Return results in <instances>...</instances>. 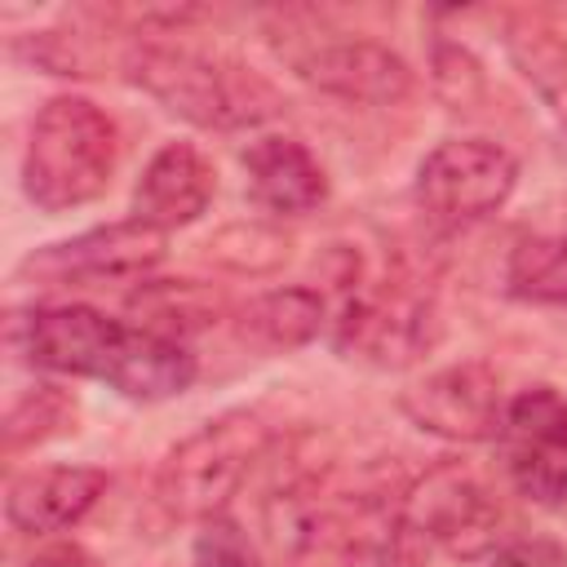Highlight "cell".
<instances>
[{
	"instance_id": "15",
	"label": "cell",
	"mask_w": 567,
	"mask_h": 567,
	"mask_svg": "<svg viewBox=\"0 0 567 567\" xmlns=\"http://www.w3.org/2000/svg\"><path fill=\"white\" fill-rule=\"evenodd\" d=\"M248 195L270 217H306L328 199V173L301 137L266 133L244 146Z\"/></svg>"
},
{
	"instance_id": "6",
	"label": "cell",
	"mask_w": 567,
	"mask_h": 567,
	"mask_svg": "<svg viewBox=\"0 0 567 567\" xmlns=\"http://www.w3.org/2000/svg\"><path fill=\"white\" fill-rule=\"evenodd\" d=\"M399 523L425 549H443L447 558H483L496 554L505 514L483 474H474L465 461H439L408 478Z\"/></svg>"
},
{
	"instance_id": "7",
	"label": "cell",
	"mask_w": 567,
	"mask_h": 567,
	"mask_svg": "<svg viewBox=\"0 0 567 567\" xmlns=\"http://www.w3.org/2000/svg\"><path fill=\"white\" fill-rule=\"evenodd\" d=\"M275 49L297 80L350 106H399L416 93L412 66L368 35H284Z\"/></svg>"
},
{
	"instance_id": "2",
	"label": "cell",
	"mask_w": 567,
	"mask_h": 567,
	"mask_svg": "<svg viewBox=\"0 0 567 567\" xmlns=\"http://www.w3.org/2000/svg\"><path fill=\"white\" fill-rule=\"evenodd\" d=\"M120 66L142 93H151L164 111H173L195 128L230 133V128L261 124L284 106L275 84L261 80L252 66L221 53L186 49V44L133 40L124 44Z\"/></svg>"
},
{
	"instance_id": "20",
	"label": "cell",
	"mask_w": 567,
	"mask_h": 567,
	"mask_svg": "<svg viewBox=\"0 0 567 567\" xmlns=\"http://www.w3.org/2000/svg\"><path fill=\"white\" fill-rule=\"evenodd\" d=\"M208 261L230 270V275H248V279H261V275H275L288 266L292 257V235L275 221H230L221 230L208 235Z\"/></svg>"
},
{
	"instance_id": "21",
	"label": "cell",
	"mask_w": 567,
	"mask_h": 567,
	"mask_svg": "<svg viewBox=\"0 0 567 567\" xmlns=\"http://www.w3.org/2000/svg\"><path fill=\"white\" fill-rule=\"evenodd\" d=\"M75 416H80V403L71 390H62L53 381H35L27 394L13 399L9 416H4V452L18 456L27 447L62 439L75 430Z\"/></svg>"
},
{
	"instance_id": "18",
	"label": "cell",
	"mask_w": 567,
	"mask_h": 567,
	"mask_svg": "<svg viewBox=\"0 0 567 567\" xmlns=\"http://www.w3.org/2000/svg\"><path fill=\"white\" fill-rule=\"evenodd\" d=\"M128 315H133V328L186 341L190 332L213 328L226 315V297L195 279H146L133 288Z\"/></svg>"
},
{
	"instance_id": "19",
	"label": "cell",
	"mask_w": 567,
	"mask_h": 567,
	"mask_svg": "<svg viewBox=\"0 0 567 567\" xmlns=\"http://www.w3.org/2000/svg\"><path fill=\"white\" fill-rule=\"evenodd\" d=\"M505 53L540 106L567 128V35L545 18H514L505 27Z\"/></svg>"
},
{
	"instance_id": "22",
	"label": "cell",
	"mask_w": 567,
	"mask_h": 567,
	"mask_svg": "<svg viewBox=\"0 0 567 567\" xmlns=\"http://www.w3.org/2000/svg\"><path fill=\"white\" fill-rule=\"evenodd\" d=\"M505 284L518 301L567 306V235H532L509 252Z\"/></svg>"
},
{
	"instance_id": "17",
	"label": "cell",
	"mask_w": 567,
	"mask_h": 567,
	"mask_svg": "<svg viewBox=\"0 0 567 567\" xmlns=\"http://www.w3.org/2000/svg\"><path fill=\"white\" fill-rule=\"evenodd\" d=\"M235 337L252 350H270V354H288L310 346L323 323H328V297L319 288L292 284V288H266L257 297H248L239 310H230Z\"/></svg>"
},
{
	"instance_id": "12",
	"label": "cell",
	"mask_w": 567,
	"mask_h": 567,
	"mask_svg": "<svg viewBox=\"0 0 567 567\" xmlns=\"http://www.w3.org/2000/svg\"><path fill=\"white\" fill-rule=\"evenodd\" d=\"M505 394H501V377L492 363L483 359H456L443 363L425 377H416L412 385L399 390V412L447 443H487L501 434V416H505Z\"/></svg>"
},
{
	"instance_id": "13",
	"label": "cell",
	"mask_w": 567,
	"mask_h": 567,
	"mask_svg": "<svg viewBox=\"0 0 567 567\" xmlns=\"http://www.w3.org/2000/svg\"><path fill=\"white\" fill-rule=\"evenodd\" d=\"M106 470L97 465H35L9 478L4 518L18 536H53L89 518L106 496Z\"/></svg>"
},
{
	"instance_id": "14",
	"label": "cell",
	"mask_w": 567,
	"mask_h": 567,
	"mask_svg": "<svg viewBox=\"0 0 567 567\" xmlns=\"http://www.w3.org/2000/svg\"><path fill=\"white\" fill-rule=\"evenodd\" d=\"M217 195V173L208 164V155L195 142H164L137 186H133V217L155 226V230H182L190 221H199L208 213Z\"/></svg>"
},
{
	"instance_id": "1",
	"label": "cell",
	"mask_w": 567,
	"mask_h": 567,
	"mask_svg": "<svg viewBox=\"0 0 567 567\" xmlns=\"http://www.w3.org/2000/svg\"><path fill=\"white\" fill-rule=\"evenodd\" d=\"M408 478L381 461L301 465L266 496V540L279 567H363L403 523Z\"/></svg>"
},
{
	"instance_id": "10",
	"label": "cell",
	"mask_w": 567,
	"mask_h": 567,
	"mask_svg": "<svg viewBox=\"0 0 567 567\" xmlns=\"http://www.w3.org/2000/svg\"><path fill=\"white\" fill-rule=\"evenodd\" d=\"M124 337H128L124 319L84 301L31 306V310H18L9 323V341L22 363H31L35 372L89 377V381H106Z\"/></svg>"
},
{
	"instance_id": "5",
	"label": "cell",
	"mask_w": 567,
	"mask_h": 567,
	"mask_svg": "<svg viewBox=\"0 0 567 567\" xmlns=\"http://www.w3.org/2000/svg\"><path fill=\"white\" fill-rule=\"evenodd\" d=\"M270 447V425L257 412H221L168 447L155 474L159 505L182 523H208L226 514L252 465Z\"/></svg>"
},
{
	"instance_id": "9",
	"label": "cell",
	"mask_w": 567,
	"mask_h": 567,
	"mask_svg": "<svg viewBox=\"0 0 567 567\" xmlns=\"http://www.w3.org/2000/svg\"><path fill=\"white\" fill-rule=\"evenodd\" d=\"M168 235L124 217L111 226H93L75 239L44 244L22 257L18 275L44 288H106V284H146L151 270L164 261Z\"/></svg>"
},
{
	"instance_id": "3",
	"label": "cell",
	"mask_w": 567,
	"mask_h": 567,
	"mask_svg": "<svg viewBox=\"0 0 567 567\" xmlns=\"http://www.w3.org/2000/svg\"><path fill=\"white\" fill-rule=\"evenodd\" d=\"M120 124L97 102L80 93L49 97L27 133L22 151V195L40 213H71L106 195L120 168Z\"/></svg>"
},
{
	"instance_id": "26",
	"label": "cell",
	"mask_w": 567,
	"mask_h": 567,
	"mask_svg": "<svg viewBox=\"0 0 567 567\" xmlns=\"http://www.w3.org/2000/svg\"><path fill=\"white\" fill-rule=\"evenodd\" d=\"M27 567H102V558L89 554V549L75 545V540H53V545H44Z\"/></svg>"
},
{
	"instance_id": "24",
	"label": "cell",
	"mask_w": 567,
	"mask_h": 567,
	"mask_svg": "<svg viewBox=\"0 0 567 567\" xmlns=\"http://www.w3.org/2000/svg\"><path fill=\"white\" fill-rule=\"evenodd\" d=\"M487 567H567V558L549 536H523V540L501 545Z\"/></svg>"
},
{
	"instance_id": "23",
	"label": "cell",
	"mask_w": 567,
	"mask_h": 567,
	"mask_svg": "<svg viewBox=\"0 0 567 567\" xmlns=\"http://www.w3.org/2000/svg\"><path fill=\"white\" fill-rule=\"evenodd\" d=\"M190 567H266V563H261L257 545L248 540V532L235 518L217 514V518L199 523V532L190 540Z\"/></svg>"
},
{
	"instance_id": "8",
	"label": "cell",
	"mask_w": 567,
	"mask_h": 567,
	"mask_svg": "<svg viewBox=\"0 0 567 567\" xmlns=\"http://www.w3.org/2000/svg\"><path fill=\"white\" fill-rule=\"evenodd\" d=\"M518 159L492 137H447L416 164L412 195L443 226H474L509 204Z\"/></svg>"
},
{
	"instance_id": "4",
	"label": "cell",
	"mask_w": 567,
	"mask_h": 567,
	"mask_svg": "<svg viewBox=\"0 0 567 567\" xmlns=\"http://www.w3.org/2000/svg\"><path fill=\"white\" fill-rule=\"evenodd\" d=\"M332 350L341 359L368 368H412L443 337V319L430 288L408 275L363 279L354 248H341V270H332Z\"/></svg>"
},
{
	"instance_id": "11",
	"label": "cell",
	"mask_w": 567,
	"mask_h": 567,
	"mask_svg": "<svg viewBox=\"0 0 567 567\" xmlns=\"http://www.w3.org/2000/svg\"><path fill=\"white\" fill-rule=\"evenodd\" d=\"M501 456L514 492L540 509L567 505V394L554 385H527L505 403Z\"/></svg>"
},
{
	"instance_id": "16",
	"label": "cell",
	"mask_w": 567,
	"mask_h": 567,
	"mask_svg": "<svg viewBox=\"0 0 567 567\" xmlns=\"http://www.w3.org/2000/svg\"><path fill=\"white\" fill-rule=\"evenodd\" d=\"M195 377H199V359L190 354L186 341L128 323V337L106 372V385L133 403H164V399L186 394Z\"/></svg>"
},
{
	"instance_id": "25",
	"label": "cell",
	"mask_w": 567,
	"mask_h": 567,
	"mask_svg": "<svg viewBox=\"0 0 567 567\" xmlns=\"http://www.w3.org/2000/svg\"><path fill=\"white\" fill-rule=\"evenodd\" d=\"M363 567H425V545L408 527H399Z\"/></svg>"
}]
</instances>
